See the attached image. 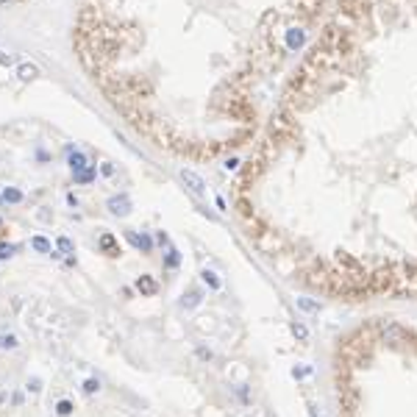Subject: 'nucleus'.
<instances>
[{"instance_id": "nucleus-1", "label": "nucleus", "mask_w": 417, "mask_h": 417, "mask_svg": "<svg viewBox=\"0 0 417 417\" xmlns=\"http://www.w3.org/2000/svg\"><path fill=\"white\" fill-rule=\"evenodd\" d=\"M106 209L112 211L114 217H128L131 214V209H134V203H131V197H128L125 192H120V195H112L106 201Z\"/></svg>"}, {"instance_id": "nucleus-2", "label": "nucleus", "mask_w": 417, "mask_h": 417, "mask_svg": "<svg viewBox=\"0 0 417 417\" xmlns=\"http://www.w3.org/2000/svg\"><path fill=\"white\" fill-rule=\"evenodd\" d=\"M178 175H181V181L187 184V189H189V192H192V195H197V197H201L203 192H206V181H203L201 175L195 173V170H189V167H181V170H178Z\"/></svg>"}, {"instance_id": "nucleus-3", "label": "nucleus", "mask_w": 417, "mask_h": 417, "mask_svg": "<svg viewBox=\"0 0 417 417\" xmlns=\"http://www.w3.org/2000/svg\"><path fill=\"white\" fill-rule=\"evenodd\" d=\"M67 164H70V173H81V170H86L89 167V159H86V153L84 150H78V148H67Z\"/></svg>"}, {"instance_id": "nucleus-4", "label": "nucleus", "mask_w": 417, "mask_h": 417, "mask_svg": "<svg viewBox=\"0 0 417 417\" xmlns=\"http://www.w3.org/2000/svg\"><path fill=\"white\" fill-rule=\"evenodd\" d=\"M125 237H128V242L134 245L139 253H150L153 250V239H150L148 234H136V231H125Z\"/></svg>"}, {"instance_id": "nucleus-5", "label": "nucleus", "mask_w": 417, "mask_h": 417, "mask_svg": "<svg viewBox=\"0 0 417 417\" xmlns=\"http://www.w3.org/2000/svg\"><path fill=\"white\" fill-rule=\"evenodd\" d=\"M98 245L103 248L106 256H120V245H117V239H114V234H108V231H103V234H100Z\"/></svg>"}, {"instance_id": "nucleus-6", "label": "nucleus", "mask_w": 417, "mask_h": 417, "mask_svg": "<svg viewBox=\"0 0 417 417\" xmlns=\"http://www.w3.org/2000/svg\"><path fill=\"white\" fill-rule=\"evenodd\" d=\"M136 289H139L145 298H150V295H156V292H159V284H156L150 276H139V278H136Z\"/></svg>"}, {"instance_id": "nucleus-7", "label": "nucleus", "mask_w": 417, "mask_h": 417, "mask_svg": "<svg viewBox=\"0 0 417 417\" xmlns=\"http://www.w3.org/2000/svg\"><path fill=\"white\" fill-rule=\"evenodd\" d=\"M201 300H203V295L197 289H189V292H184L181 295V309H195V306H201Z\"/></svg>"}, {"instance_id": "nucleus-8", "label": "nucleus", "mask_w": 417, "mask_h": 417, "mask_svg": "<svg viewBox=\"0 0 417 417\" xmlns=\"http://www.w3.org/2000/svg\"><path fill=\"white\" fill-rule=\"evenodd\" d=\"M37 75H39V67L31 64V61H23V64L17 67V78L20 81H33Z\"/></svg>"}, {"instance_id": "nucleus-9", "label": "nucleus", "mask_w": 417, "mask_h": 417, "mask_svg": "<svg viewBox=\"0 0 417 417\" xmlns=\"http://www.w3.org/2000/svg\"><path fill=\"white\" fill-rule=\"evenodd\" d=\"M0 195H3V203H11V206H17V203H23V201H25L23 189H17V187H6Z\"/></svg>"}, {"instance_id": "nucleus-10", "label": "nucleus", "mask_w": 417, "mask_h": 417, "mask_svg": "<svg viewBox=\"0 0 417 417\" xmlns=\"http://www.w3.org/2000/svg\"><path fill=\"white\" fill-rule=\"evenodd\" d=\"M95 178H98V170H95L92 164H89L86 170H81V173H72V181L81 184V187H84V184H92Z\"/></svg>"}, {"instance_id": "nucleus-11", "label": "nucleus", "mask_w": 417, "mask_h": 417, "mask_svg": "<svg viewBox=\"0 0 417 417\" xmlns=\"http://www.w3.org/2000/svg\"><path fill=\"white\" fill-rule=\"evenodd\" d=\"M20 337L17 334H0V351H17Z\"/></svg>"}, {"instance_id": "nucleus-12", "label": "nucleus", "mask_w": 417, "mask_h": 417, "mask_svg": "<svg viewBox=\"0 0 417 417\" xmlns=\"http://www.w3.org/2000/svg\"><path fill=\"white\" fill-rule=\"evenodd\" d=\"M31 248L37 250V253H50V250H53V245L47 242V239H45L42 234H37V237L31 239Z\"/></svg>"}, {"instance_id": "nucleus-13", "label": "nucleus", "mask_w": 417, "mask_h": 417, "mask_svg": "<svg viewBox=\"0 0 417 417\" xmlns=\"http://www.w3.org/2000/svg\"><path fill=\"white\" fill-rule=\"evenodd\" d=\"M178 264H181V253H178L175 248H170L167 256H164V267H167V270H175Z\"/></svg>"}, {"instance_id": "nucleus-14", "label": "nucleus", "mask_w": 417, "mask_h": 417, "mask_svg": "<svg viewBox=\"0 0 417 417\" xmlns=\"http://www.w3.org/2000/svg\"><path fill=\"white\" fill-rule=\"evenodd\" d=\"M201 276H203V281H206L209 284V289H220V286H223V281H220V278H217V273H211V270H203L201 273Z\"/></svg>"}, {"instance_id": "nucleus-15", "label": "nucleus", "mask_w": 417, "mask_h": 417, "mask_svg": "<svg viewBox=\"0 0 417 417\" xmlns=\"http://www.w3.org/2000/svg\"><path fill=\"white\" fill-rule=\"evenodd\" d=\"M56 248H59V253H56V256H61V253H75L72 239H67V237H59V239H56Z\"/></svg>"}, {"instance_id": "nucleus-16", "label": "nucleus", "mask_w": 417, "mask_h": 417, "mask_svg": "<svg viewBox=\"0 0 417 417\" xmlns=\"http://www.w3.org/2000/svg\"><path fill=\"white\" fill-rule=\"evenodd\" d=\"M72 412H75L72 401H59V403H56V414H59V417H70Z\"/></svg>"}, {"instance_id": "nucleus-17", "label": "nucleus", "mask_w": 417, "mask_h": 417, "mask_svg": "<svg viewBox=\"0 0 417 417\" xmlns=\"http://www.w3.org/2000/svg\"><path fill=\"white\" fill-rule=\"evenodd\" d=\"M300 42H303V33H300L298 28H292L289 33H286V45L289 47H300Z\"/></svg>"}, {"instance_id": "nucleus-18", "label": "nucleus", "mask_w": 417, "mask_h": 417, "mask_svg": "<svg viewBox=\"0 0 417 417\" xmlns=\"http://www.w3.org/2000/svg\"><path fill=\"white\" fill-rule=\"evenodd\" d=\"M98 389H100V381H98V378H86V381H84V392H86V395H95Z\"/></svg>"}, {"instance_id": "nucleus-19", "label": "nucleus", "mask_w": 417, "mask_h": 417, "mask_svg": "<svg viewBox=\"0 0 417 417\" xmlns=\"http://www.w3.org/2000/svg\"><path fill=\"white\" fill-rule=\"evenodd\" d=\"M14 245H9V242H0V262H3V259H9V256H14Z\"/></svg>"}, {"instance_id": "nucleus-20", "label": "nucleus", "mask_w": 417, "mask_h": 417, "mask_svg": "<svg viewBox=\"0 0 417 417\" xmlns=\"http://www.w3.org/2000/svg\"><path fill=\"white\" fill-rule=\"evenodd\" d=\"M292 334H295L298 339H306V337H309V331H306V325H300V323H295V325H292Z\"/></svg>"}, {"instance_id": "nucleus-21", "label": "nucleus", "mask_w": 417, "mask_h": 417, "mask_svg": "<svg viewBox=\"0 0 417 417\" xmlns=\"http://www.w3.org/2000/svg\"><path fill=\"white\" fill-rule=\"evenodd\" d=\"M25 387H28V392H39V389H42V381H39V378H28V384H25Z\"/></svg>"}, {"instance_id": "nucleus-22", "label": "nucleus", "mask_w": 417, "mask_h": 417, "mask_svg": "<svg viewBox=\"0 0 417 417\" xmlns=\"http://www.w3.org/2000/svg\"><path fill=\"white\" fill-rule=\"evenodd\" d=\"M298 303H300V309H306V312H317V303H312V300H306V298H300Z\"/></svg>"}, {"instance_id": "nucleus-23", "label": "nucleus", "mask_w": 417, "mask_h": 417, "mask_svg": "<svg viewBox=\"0 0 417 417\" xmlns=\"http://www.w3.org/2000/svg\"><path fill=\"white\" fill-rule=\"evenodd\" d=\"M14 64V56L11 53H0V67H11Z\"/></svg>"}, {"instance_id": "nucleus-24", "label": "nucleus", "mask_w": 417, "mask_h": 417, "mask_svg": "<svg viewBox=\"0 0 417 417\" xmlns=\"http://www.w3.org/2000/svg\"><path fill=\"white\" fill-rule=\"evenodd\" d=\"M100 173H103V175H114V164H112V161H103V167H100Z\"/></svg>"}, {"instance_id": "nucleus-25", "label": "nucleus", "mask_w": 417, "mask_h": 417, "mask_svg": "<svg viewBox=\"0 0 417 417\" xmlns=\"http://www.w3.org/2000/svg\"><path fill=\"white\" fill-rule=\"evenodd\" d=\"M197 356H201V359H211V351H206V348H197Z\"/></svg>"}, {"instance_id": "nucleus-26", "label": "nucleus", "mask_w": 417, "mask_h": 417, "mask_svg": "<svg viewBox=\"0 0 417 417\" xmlns=\"http://www.w3.org/2000/svg\"><path fill=\"white\" fill-rule=\"evenodd\" d=\"M67 203H70V206H78V197H75V195L70 192V195H67Z\"/></svg>"}, {"instance_id": "nucleus-27", "label": "nucleus", "mask_w": 417, "mask_h": 417, "mask_svg": "<svg viewBox=\"0 0 417 417\" xmlns=\"http://www.w3.org/2000/svg\"><path fill=\"white\" fill-rule=\"evenodd\" d=\"M312 414H314V417H320V414H317V412H314V409H312Z\"/></svg>"}, {"instance_id": "nucleus-28", "label": "nucleus", "mask_w": 417, "mask_h": 417, "mask_svg": "<svg viewBox=\"0 0 417 417\" xmlns=\"http://www.w3.org/2000/svg\"><path fill=\"white\" fill-rule=\"evenodd\" d=\"M0 3H9V0H0Z\"/></svg>"}, {"instance_id": "nucleus-29", "label": "nucleus", "mask_w": 417, "mask_h": 417, "mask_svg": "<svg viewBox=\"0 0 417 417\" xmlns=\"http://www.w3.org/2000/svg\"><path fill=\"white\" fill-rule=\"evenodd\" d=\"M0 403H3V395H0Z\"/></svg>"}, {"instance_id": "nucleus-30", "label": "nucleus", "mask_w": 417, "mask_h": 417, "mask_svg": "<svg viewBox=\"0 0 417 417\" xmlns=\"http://www.w3.org/2000/svg\"><path fill=\"white\" fill-rule=\"evenodd\" d=\"M0 203H3V195H0Z\"/></svg>"}, {"instance_id": "nucleus-31", "label": "nucleus", "mask_w": 417, "mask_h": 417, "mask_svg": "<svg viewBox=\"0 0 417 417\" xmlns=\"http://www.w3.org/2000/svg\"><path fill=\"white\" fill-rule=\"evenodd\" d=\"M0 228H3V220H0Z\"/></svg>"}]
</instances>
